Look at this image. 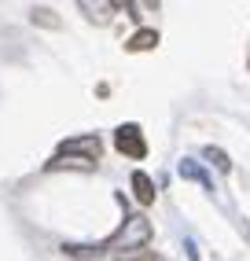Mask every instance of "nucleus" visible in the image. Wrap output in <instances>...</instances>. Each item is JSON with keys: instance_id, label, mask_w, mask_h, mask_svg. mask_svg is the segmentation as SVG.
<instances>
[{"instance_id": "nucleus-1", "label": "nucleus", "mask_w": 250, "mask_h": 261, "mask_svg": "<svg viewBox=\"0 0 250 261\" xmlns=\"http://www.w3.org/2000/svg\"><path fill=\"white\" fill-rule=\"evenodd\" d=\"M155 228H151V221L144 214H133V217H125L118 224V232H111L103 243H96L99 254H133V250H144L147 243H151Z\"/></svg>"}, {"instance_id": "nucleus-2", "label": "nucleus", "mask_w": 250, "mask_h": 261, "mask_svg": "<svg viewBox=\"0 0 250 261\" xmlns=\"http://www.w3.org/2000/svg\"><path fill=\"white\" fill-rule=\"evenodd\" d=\"M56 154H63V159H85V162H99V154H103V140L96 133H85V136H70V140H63L59 144V151Z\"/></svg>"}, {"instance_id": "nucleus-3", "label": "nucleus", "mask_w": 250, "mask_h": 261, "mask_svg": "<svg viewBox=\"0 0 250 261\" xmlns=\"http://www.w3.org/2000/svg\"><path fill=\"white\" fill-rule=\"evenodd\" d=\"M114 147L125 154V159H144V154H147V140H144V133H140L136 121L114 129Z\"/></svg>"}, {"instance_id": "nucleus-4", "label": "nucleus", "mask_w": 250, "mask_h": 261, "mask_svg": "<svg viewBox=\"0 0 250 261\" xmlns=\"http://www.w3.org/2000/svg\"><path fill=\"white\" fill-rule=\"evenodd\" d=\"M151 48H158V30H151V26L136 30L133 37L125 41V51H151Z\"/></svg>"}, {"instance_id": "nucleus-5", "label": "nucleus", "mask_w": 250, "mask_h": 261, "mask_svg": "<svg viewBox=\"0 0 250 261\" xmlns=\"http://www.w3.org/2000/svg\"><path fill=\"white\" fill-rule=\"evenodd\" d=\"M133 191H136V202H140V206H151V202H155V180L147 177L144 169L133 173Z\"/></svg>"}, {"instance_id": "nucleus-6", "label": "nucleus", "mask_w": 250, "mask_h": 261, "mask_svg": "<svg viewBox=\"0 0 250 261\" xmlns=\"http://www.w3.org/2000/svg\"><path fill=\"white\" fill-rule=\"evenodd\" d=\"M181 177H184V180H195V184H203L206 191H213V180H210V173L203 169V162L184 159V162H181Z\"/></svg>"}, {"instance_id": "nucleus-7", "label": "nucleus", "mask_w": 250, "mask_h": 261, "mask_svg": "<svg viewBox=\"0 0 250 261\" xmlns=\"http://www.w3.org/2000/svg\"><path fill=\"white\" fill-rule=\"evenodd\" d=\"M44 169H81V173H92L96 166H92V162H85V159H63V154H56V159H52Z\"/></svg>"}, {"instance_id": "nucleus-8", "label": "nucleus", "mask_w": 250, "mask_h": 261, "mask_svg": "<svg viewBox=\"0 0 250 261\" xmlns=\"http://www.w3.org/2000/svg\"><path fill=\"white\" fill-rule=\"evenodd\" d=\"M203 159H206L210 166H217L221 173H228V169H232V159H228L221 147H213V144H206V147H203Z\"/></svg>"}, {"instance_id": "nucleus-9", "label": "nucleus", "mask_w": 250, "mask_h": 261, "mask_svg": "<svg viewBox=\"0 0 250 261\" xmlns=\"http://www.w3.org/2000/svg\"><path fill=\"white\" fill-rule=\"evenodd\" d=\"M30 19H33V26H48V30H59V26H63V22L56 19V11H52V8H33Z\"/></svg>"}, {"instance_id": "nucleus-10", "label": "nucleus", "mask_w": 250, "mask_h": 261, "mask_svg": "<svg viewBox=\"0 0 250 261\" xmlns=\"http://www.w3.org/2000/svg\"><path fill=\"white\" fill-rule=\"evenodd\" d=\"M246 70H250V56H246Z\"/></svg>"}]
</instances>
